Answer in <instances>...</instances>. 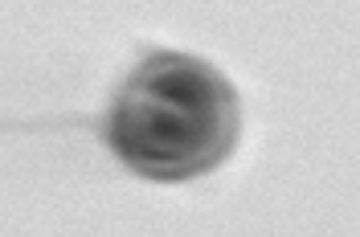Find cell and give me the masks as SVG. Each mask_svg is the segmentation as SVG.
I'll return each instance as SVG.
<instances>
[{
	"label": "cell",
	"mask_w": 360,
	"mask_h": 237,
	"mask_svg": "<svg viewBox=\"0 0 360 237\" xmlns=\"http://www.w3.org/2000/svg\"><path fill=\"white\" fill-rule=\"evenodd\" d=\"M233 94L197 58L160 53L131 74L111 115V143L135 172L156 180L205 172L233 143Z\"/></svg>",
	"instance_id": "6da1fadb"
}]
</instances>
